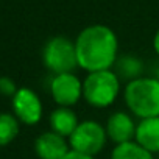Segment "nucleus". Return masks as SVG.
Returning <instances> with one entry per match:
<instances>
[{
	"mask_svg": "<svg viewBox=\"0 0 159 159\" xmlns=\"http://www.w3.org/2000/svg\"><path fill=\"white\" fill-rule=\"evenodd\" d=\"M111 159H154V157L136 140H131L116 145L111 153Z\"/></svg>",
	"mask_w": 159,
	"mask_h": 159,
	"instance_id": "12",
	"label": "nucleus"
},
{
	"mask_svg": "<svg viewBox=\"0 0 159 159\" xmlns=\"http://www.w3.org/2000/svg\"><path fill=\"white\" fill-rule=\"evenodd\" d=\"M153 48H154V52L159 55V30L156 31V34H154V38H153Z\"/></svg>",
	"mask_w": 159,
	"mask_h": 159,
	"instance_id": "17",
	"label": "nucleus"
},
{
	"mask_svg": "<svg viewBox=\"0 0 159 159\" xmlns=\"http://www.w3.org/2000/svg\"><path fill=\"white\" fill-rule=\"evenodd\" d=\"M42 61L55 75L72 73L78 67L75 42L66 36H55L48 39L42 50Z\"/></svg>",
	"mask_w": 159,
	"mask_h": 159,
	"instance_id": "4",
	"label": "nucleus"
},
{
	"mask_svg": "<svg viewBox=\"0 0 159 159\" xmlns=\"http://www.w3.org/2000/svg\"><path fill=\"white\" fill-rule=\"evenodd\" d=\"M64 159H95L94 156H88V154H81V153H76V151H69L67 156Z\"/></svg>",
	"mask_w": 159,
	"mask_h": 159,
	"instance_id": "16",
	"label": "nucleus"
},
{
	"mask_svg": "<svg viewBox=\"0 0 159 159\" xmlns=\"http://www.w3.org/2000/svg\"><path fill=\"white\" fill-rule=\"evenodd\" d=\"M13 111L19 122L25 125H36L42 119L41 98L34 91L28 88H20L13 97Z\"/></svg>",
	"mask_w": 159,
	"mask_h": 159,
	"instance_id": "7",
	"label": "nucleus"
},
{
	"mask_svg": "<svg viewBox=\"0 0 159 159\" xmlns=\"http://www.w3.org/2000/svg\"><path fill=\"white\" fill-rule=\"evenodd\" d=\"M16 92H17V88L11 78H8V76L0 78V94L5 97H14Z\"/></svg>",
	"mask_w": 159,
	"mask_h": 159,
	"instance_id": "15",
	"label": "nucleus"
},
{
	"mask_svg": "<svg viewBox=\"0 0 159 159\" xmlns=\"http://www.w3.org/2000/svg\"><path fill=\"white\" fill-rule=\"evenodd\" d=\"M126 108L140 120L159 117V78L139 76L125 86Z\"/></svg>",
	"mask_w": 159,
	"mask_h": 159,
	"instance_id": "2",
	"label": "nucleus"
},
{
	"mask_svg": "<svg viewBox=\"0 0 159 159\" xmlns=\"http://www.w3.org/2000/svg\"><path fill=\"white\" fill-rule=\"evenodd\" d=\"M136 128L137 125L134 123L133 117L123 111H116L108 117L106 122V136L111 142H114L116 145L119 143H125V142H131L136 137Z\"/></svg>",
	"mask_w": 159,
	"mask_h": 159,
	"instance_id": "8",
	"label": "nucleus"
},
{
	"mask_svg": "<svg viewBox=\"0 0 159 159\" xmlns=\"http://www.w3.org/2000/svg\"><path fill=\"white\" fill-rule=\"evenodd\" d=\"M76 61L88 73L111 70L117 61L119 39L108 25L94 24L80 31L75 39Z\"/></svg>",
	"mask_w": 159,
	"mask_h": 159,
	"instance_id": "1",
	"label": "nucleus"
},
{
	"mask_svg": "<svg viewBox=\"0 0 159 159\" xmlns=\"http://www.w3.org/2000/svg\"><path fill=\"white\" fill-rule=\"evenodd\" d=\"M157 78H159V76H157Z\"/></svg>",
	"mask_w": 159,
	"mask_h": 159,
	"instance_id": "18",
	"label": "nucleus"
},
{
	"mask_svg": "<svg viewBox=\"0 0 159 159\" xmlns=\"http://www.w3.org/2000/svg\"><path fill=\"white\" fill-rule=\"evenodd\" d=\"M34 151L39 159H64L70 151V145L66 137L53 131H45L36 139Z\"/></svg>",
	"mask_w": 159,
	"mask_h": 159,
	"instance_id": "9",
	"label": "nucleus"
},
{
	"mask_svg": "<svg viewBox=\"0 0 159 159\" xmlns=\"http://www.w3.org/2000/svg\"><path fill=\"white\" fill-rule=\"evenodd\" d=\"M120 94V78L112 70L91 72L83 80V98L94 108L111 106Z\"/></svg>",
	"mask_w": 159,
	"mask_h": 159,
	"instance_id": "3",
	"label": "nucleus"
},
{
	"mask_svg": "<svg viewBox=\"0 0 159 159\" xmlns=\"http://www.w3.org/2000/svg\"><path fill=\"white\" fill-rule=\"evenodd\" d=\"M50 94L58 106L72 108L83 98V81H80V78L73 73L53 75Z\"/></svg>",
	"mask_w": 159,
	"mask_h": 159,
	"instance_id": "6",
	"label": "nucleus"
},
{
	"mask_svg": "<svg viewBox=\"0 0 159 159\" xmlns=\"http://www.w3.org/2000/svg\"><path fill=\"white\" fill-rule=\"evenodd\" d=\"M134 140L151 154L159 153V117L140 120L136 128Z\"/></svg>",
	"mask_w": 159,
	"mask_h": 159,
	"instance_id": "10",
	"label": "nucleus"
},
{
	"mask_svg": "<svg viewBox=\"0 0 159 159\" xmlns=\"http://www.w3.org/2000/svg\"><path fill=\"white\" fill-rule=\"evenodd\" d=\"M67 140L72 151L95 157V154L102 153V150L105 148L108 136L105 126H102L98 122L83 120L78 123V126Z\"/></svg>",
	"mask_w": 159,
	"mask_h": 159,
	"instance_id": "5",
	"label": "nucleus"
},
{
	"mask_svg": "<svg viewBox=\"0 0 159 159\" xmlns=\"http://www.w3.org/2000/svg\"><path fill=\"white\" fill-rule=\"evenodd\" d=\"M19 134V120L13 114H0V145L11 143Z\"/></svg>",
	"mask_w": 159,
	"mask_h": 159,
	"instance_id": "13",
	"label": "nucleus"
},
{
	"mask_svg": "<svg viewBox=\"0 0 159 159\" xmlns=\"http://www.w3.org/2000/svg\"><path fill=\"white\" fill-rule=\"evenodd\" d=\"M50 128L53 133L69 139L72 136V133L75 131V128L78 126V117L76 114L72 111V108H62L58 106L52 114H50Z\"/></svg>",
	"mask_w": 159,
	"mask_h": 159,
	"instance_id": "11",
	"label": "nucleus"
},
{
	"mask_svg": "<svg viewBox=\"0 0 159 159\" xmlns=\"http://www.w3.org/2000/svg\"><path fill=\"white\" fill-rule=\"evenodd\" d=\"M117 69H119V73L120 76L123 78H128L129 81H133V80L142 76V70H143V66L140 62V59L134 58V56H123L119 59L117 62Z\"/></svg>",
	"mask_w": 159,
	"mask_h": 159,
	"instance_id": "14",
	"label": "nucleus"
}]
</instances>
